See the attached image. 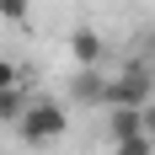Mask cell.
Here are the masks:
<instances>
[{"instance_id": "cell-1", "label": "cell", "mask_w": 155, "mask_h": 155, "mask_svg": "<svg viewBox=\"0 0 155 155\" xmlns=\"http://www.w3.org/2000/svg\"><path fill=\"white\" fill-rule=\"evenodd\" d=\"M155 102V70L144 59H123L118 70H107V91H102V112H112V107H134V112H144Z\"/></svg>"}, {"instance_id": "cell-2", "label": "cell", "mask_w": 155, "mask_h": 155, "mask_svg": "<svg viewBox=\"0 0 155 155\" xmlns=\"http://www.w3.org/2000/svg\"><path fill=\"white\" fill-rule=\"evenodd\" d=\"M16 134H21V144H59L70 134V107L54 102V96H32V107L21 112Z\"/></svg>"}, {"instance_id": "cell-3", "label": "cell", "mask_w": 155, "mask_h": 155, "mask_svg": "<svg viewBox=\"0 0 155 155\" xmlns=\"http://www.w3.org/2000/svg\"><path fill=\"white\" fill-rule=\"evenodd\" d=\"M70 59H75V70H107V43H102V32L75 27L70 32Z\"/></svg>"}, {"instance_id": "cell-4", "label": "cell", "mask_w": 155, "mask_h": 155, "mask_svg": "<svg viewBox=\"0 0 155 155\" xmlns=\"http://www.w3.org/2000/svg\"><path fill=\"white\" fill-rule=\"evenodd\" d=\"M102 91H107V70H75V80H70V102H80V107H102Z\"/></svg>"}, {"instance_id": "cell-5", "label": "cell", "mask_w": 155, "mask_h": 155, "mask_svg": "<svg viewBox=\"0 0 155 155\" xmlns=\"http://www.w3.org/2000/svg\"><path fill=\"white\" fill-rule=\"evenodd\" d=\"M134 134H144V112L112 107V112H107V150H112V144H123V139H134Z\"/></svg>"}, {"instance_id": "cell-6", "label": "cell", "mask_w": 155, "mask_h": 155, "mask_svg": "<svg viewBox=\"0 0 155 155\" xmlns=\"http://www.w3.org/2000/svg\"><path fill=\"white\" fill-rule=\"evenodd\" d=\"M32 107V91H27V86H16V91H0V123H21V112H27Z\"/></svg>"}, {"instance_id": "cell-7", "label": "cell", "mask_w": 155, "mask_h": 155, "mask_svg": "<svg viewBox=\"0 0 155 155\" xmlns=\"http://www.w3.org/2000/svg\"><path fill=\"white\" fill-rule=\"evenodd\" d=\"M32 16V0H0V21H11V27H27Z\"/></svg>"}, {"instance_id": "cell-8", "label": "cell", "mask_w": 155, "mask_h": 155, "mask_svg": "<svg viewBox=\"0 0 155 155\" xmlns=\"http://www.w3.org/2000/svg\"><path fill=\"white\" fill-rule=\"evenodd\" d=\"M107 155H155V139H150V134H134V139H123V144H112Z\"/></svg>"}, {"instance_id": "cell-9", "label": "cell", "mask_w": 155, "mask_h": 155, "mask_svg": "<svg viewBox=\"0 0 155 155\" xmlns=\"http://www.w3.org/2000/svg\"><path fill=\"white\" fill-rule=\"evenodd\" d=\"M16 86H27V70L16 59H0V91H16Z\"/></svg>"}, {"instance_id": "cell-10", "label": "cell", "mask_w": 155, "mask_h": 155, "mask_svg": "<svg viewBox=\"0 0 155 155\" xmlns=\"http://www.w3.org/2000/svg\"><path fill=\"white\" fill-rule=\"evenodd\" d=\"M139 59H144V64L155 70V21L144 27V38H139Z\"/></svg>"}, {"instance_id": "cell-11", "label": "cell", "mask_w": 155, "mask_h": 155, "mask_svg": "<svg viewBox=\"0 0 155 155\" xmlns=\"http://www.w3.org/2000/svg\"><path fill=\"white\" fill-rule=\"evenodd\" d=\"M144 134H150V139H155V102H150V107H144Z\"/></svg>"}]
</instances>
